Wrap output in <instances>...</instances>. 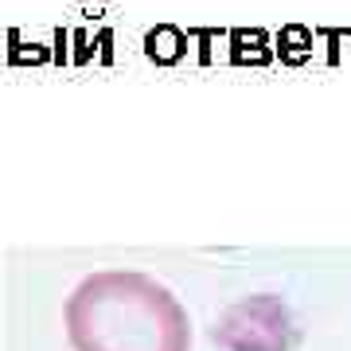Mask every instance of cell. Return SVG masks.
Listing matches in <instances>:
<instances>
[{
    "label": "cell",
    "instance_id": "cell-1",
    "mask_svg": "<svg viewBox=\"0 0 351 351\" xmlns=\"http://www.w3.org/2000/svg\"><path fill=\"white\" fill-rule=\"evenodd\" d=\"M75 351H191V320L176 293L137 269H98L63 304Z\"/></svg>",
    "mask_w": 351,
    "mask_h": 351
}]
</instances>
